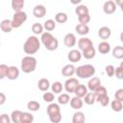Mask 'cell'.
<instances>
[{
    "instance_id": "6da1fadb",
    "label": "cell",
    "mask_w": 123,
    "mask_h": 123,
    "mask_svg": "<svg viewBox=\"0 0 123 123\" xmlns=\"http://www.w3.org/2000/svg\"><path fill=\"white\" fill-rule=\"evenodd\" d=\"M40 48V42L38 38L35 36H31L27 38L23 45V50L28 55H33L37 53Z\"/></svg>"
},
{
    "instance_id": "7a4b0ae2",
    "label": "cell",
    "mask_w": 123,
    "mask_h": 123,
    "mask_svg": "<svg viewBox=\"0 0 123 123\" xmlns=\"http://www.w3.org/2000/svg\"><path fill=\"white\" fill-rule=\"evenodd\" d=\"M37 60L32 56L24 57L21 61V69L24 73H31L36 70Z\"/></svg>"
},
{
    "instance_id": "3957f363",
    "label": "cell",
    "mask_w": 123,
    "mask_h": 123,
    "mask_svg": "<svg viewBox=\"0 0 123 123\" xmlns=\"http://www.w3.org/2000/svg\"><path fill=\"white\" fill-rule=\"evenodd\" d=\"M76 74L78 77L82 78V79H86V78H90L95 74V68L93 65L91 64H85V65H81L79 67H77L76 69Z\"/></svg>"
},
{
    "instance_id": "277c9868",
    "label": "cell",
    "mask_w": 123,
    "mask_h": 123,
    "mask_svg": "<svg viewBox=\"0 0 123 123\" xmlns=\"http://www.w3.org/2000/svg\"><path fill=\"white\" fill-rule=\"evenodd\" d=\"M26 20H27V13H26L25 12H14V14L12 15V27H13V28H18V27H20Z\"/></svg>"
},
{
    "instance_id": "5b68a950",
    "label": "cell",
    "mask_w": 123,
    "mask_h": 123,
    "mask_svg": "<svg viewBox=\"0 0 123 123\" xmlns=\"http://www.w3.org/2000/svg\"><path fill=\"white\" fill-rule=\"evenodd\" d=\"M78 86H79V82L75 78H70V79L66 80L65 83H64V88L69 93L75 92V90H76V88H77Z\"/></svg>"
},
{
    "instance_id": "8992f818",
    "label": "cell",
    "mask_w": 123,
    "mask_h": 123,
    "mask_svg": "<svg viewBox=\"0 0 123 123\" xmlns=\"http://www.w3.org/2000/svg\"><path fill=\"white\" fill-rule=\"evenodd\" d=\"M78 47H79L80 50L84 51V50H86V49H87L89 47H93V43H92V41L89 38H87V37H82L78 41Z\"/></svg>"
},
{
    "instance_id": "52a82bcc",
    "label": "cell",
    "mask_w": 123,
    "mask_h": 123,
    "mask_svg": "<svg viewBox=\"0 0 123 123\" xmlns=\"http://www.w3.org/2000/svg\"><path fill=\"white\" fill-rule=\"evenodd\" d=\"M103 10H104V12L107 13V14H111L115 12L116 10V4L111 1V0H109L107 2H105L104 6H103Z\"/></svg>"
},
{
    "instance_id": "ba28073f",
    "label": "cell",
    "mask_w": 123,
    "mask_h": 123,
    "mask_svg": "<svg viewBox=\"0 0 123 123\" xmlns=\"http://www.w3.org/2000/svg\"><path fill=\"white\" fill-rule=\"evenodd\" d=\"M99 86H101V80L98 77H92L87 83V87L92 92H94Z\"/></svg>"
},
{
    "instance_id": "9c48e42d",
    "label": "cell",
    "mask_w": 123,
    "mask_h": 123,
    "mask_svg": "<svg viewBox=\"0 0 123 123\" xmlns=\"http://www.w3.org/2000/svg\"><path fill=\"white\" fill-rule=\"evenodd\" d=\"M63 43L66 47H73L75 46L76 44V37L71 34V33H68L65 35L64 38H63Z\"/></svg>"
},
{
    "instance_id": "30bf717a",
    "label": "cell",
    "mask_w": 123,
    "mask_h": 123,
    "mask_svg": "<svg viewBox=\"0 0 123 123\" xmlns=\"http://www.w3.org/2000/svg\"><path fill=\"white\" fill-rule=\"evenodd\" d=\"M33 14L37 18H42L46 14V9L42 5H37L33 10Z\"/></svg>"
},
{
    "instance_id": "8fae6325",
    "label": "cell",
    "mask_w": 123,
    "mask_h": 123,
    "mask_svg": "<svg viewBox=\"0 0 123 123\" xmlns=\"http://www.w3.org/2000/svg\"><path fill=\"white\" fill-rule=\"evenodd\" d=\"M111 29L109 27L104 26V27H101L98 30V36H99V37L102 38V39H104V40L108 39L111 37Z\"/></svg>"
},
{
    "instance_id": "7c38bea8",
    "label": "cell",
    "mask_w": 123,
    "mask_h": 123,
    "mask_svg": "<svg viewBox=\"0 0 123 123\" xmlns=\"http://www.w3.org/2000/svg\"><path fill=\"white\" fill-rule=\"evenodd\" d=\"M67 58H68L69 62H71L74 63V62H79V61L81 60L82 54L80 53L79 50H71V51L68 53Z\"/></svg>"
},
{
    "instance_id": "4fadbf2b",
    "label": "cell",
    "mask_w": 123,
    "mask_h": 123,
    "mask_svg": "<svg viewBox=\"0 0 123 123\" xmlns=\"http://www.w3.org/2000/svg\"><path fill=\"white\" fill-rule=\"evenodd\" d=\"M76 72V68L73 64H66L62 69V74L64 77H71Z\"/></svg>"
},
{
    "instance_id": "5bb4252c",
    "label": "cell",
    "mask_w": 123,
    "mask_h": 123,
    "mask_svg": "<svg viewBox=\"0 0 123 123\" xmlns=\"http://www.w3.org/2000/svg\"><path fill=\"white\" fill-rule=\"evenodd\" d=\"M19 76V70L16 66H9V70H8V74H7V78L9 80H15L17 79Z\"/></svg>"
},
{
    "instance_id": "9a60e30c",
    "label": "cell",
    "mask_w": 123,
    "mask_h": 123,
    "mask_svg": "<svg viewBox=\"0 0 123 123\" xmlns=\"http://www.w3.org/2000/svg\"><path fill=\"white\" fill-rule=\"evenodd\" d=\"M12 20L10 19H5L0 23V29L4 32V33H10L12 30Z\"/></svg>"
},
{
    "instance_id": "2e32d148",
    "label": "cell",
    "mask_w": 123,
    "mask_h": 123,
    "mask_svg": "<svg viewBox=\"0 0 123 123\" xmlns=\"http://www.w3.org/2000/svg\"><path fill=\"white\" fill-rule=\"evenodd\" d=\"M70 106L74 110H79L83 107V100L81 98L75 96L70 100Z\"/></svg>"
},
{
    "instance_id": "e0dca14e",
    "label": "cell",
    "mask_w": 123,
    "mask_h": 123,
    "mask_svg": "<svg viewBox=\"0 0 123 123\" xmlns=\"http://www.w3.org/2000/svg\"><path fill=\"white\" fill-rule=\"evenodd\" d=\"M23 7H24V1L23 0H12V8L15 12H22Z\"/></svg>"
},
{
    "instance_id": "ac0fdd59",
    "label": "cell",
    "mask_w": 123,
    "mask_h": 123,
    "mask_svg": "<svg viewBox=\"0 0 123 123\" xmlns=\"http://www.w3.org/2000/svg\"><path fill=\"white\" fill-rule=\"evenodd\" d=\"M37 86H38V89L41 90V91H46L48 90V88L50 87V83L49 81L46 79V78H41L38 83H37Z\"/></svg>"
},
{
    "instance_id": "d6986e66",
    "label": "cell",
    "mask_w": 123,
    "mask_h": 123,
    "mask_svg": "<svg viewBox=\"0 0 123 123\" xmlns=\"http://www.w3.org/2000/svg\"><path fill=\"white\" fill-rule=\"evenodd\" d=\"M75 30L76 32L81 35V36H85V35H87L88 32H89V27L86 24H78L76 27H75Z\"/></svg>"
},
{
    "instance_id": "ffe728a7",
    "label": "cell",
    "mask_w": 123,
    "mask_h": 123,
    "mask_svg": "<svg viewBox=\"0 0 123 123\" xmlns=\"http://www.w3.org/2000/svg\"><path fill=\"white\" fill-rule=\"evenodd\" d=\"M76 94L77 97L79 98H82V97H85L86 94H87V88L84 86V85H79L74 92Z\"/></svg>"
},
{
    "instance_id": "44dd1931",
    "label": "cell",
    "mask_w": 123,
    "mask_h": 123,
    "mask_svg": "<svg viewBox=\"0 0 123 123\" xmlns=\"http://www.w3.org/2000/svg\"><path fill=\"white\" fill-rule=\"evenodd\" d=\"M23 112L20 111H13L11 114V119L13 123H21Z\"/></svg>"
},
{
    "instance_id": "7402d4cb",
    "label": "cell",
    "mask_w": 123,
    "mask_h": 123,
    "mask_svg": "<svg viewBox=\"0 0 123 123\" xmlns=\"http://www.w3.org/2000/svg\"><path fill=\"white\" fill-rule=\"evenodd\" d=\"M85 120H86V117H85V114L83 112L77 111L73 114L72 123H85Z\"/></svg>"
},
{
    "instance_id": "603a6c76",
    "label": "cell",
    "mask_w": 123,
    "mask_h": 123,
    "mask_svg": "<svg viewBox=\"0 0 123 123\" xmlns=\"http://www.w3.org/2000/svg\"><path fill=\"white\" fill-rule=\"evenodd\" d=\"M58 112H61V110H60V107H59L58 104L52 103L47 107V114H48V116H50L52 114H55V113H58Z\"/></svg>"
},
{
    "instance_id": "cb8c5ba5",
    "label": "cell",
    "mask_w": 123,
    "mask_h": 123,
    "mask_svg": "<svg viewBox=\"0 0 123 123\" xmlns=\"http://www.w3.org/2000/svg\"><path fill=\"white\" fill-rule=\"evenodd\" d=\"M98 50H99V52H100L101 54H103V55L108 54V53L110 52V50H111V45H110V43H108V42H106V41H103V42L99 43V45H98Z\"/></svg>"
},
{
    "instance_id": "d4e9b609",
    "label": "cell",
    "mask_w": 123,
    "mask_h": 123,
    "mask_svg": "<svg viewBox=\"0 0 123 123\" xmlns=\"http://www.w3.org/2000/svg\"><path fill=\"white\" fill-rule=\"evenodd\" d=\"M95 54H96V51H95L94 47H89V48L83 51V56L85 57V59H87V60L94 58Z\"/></svg>"
},
{
    "instance_id": "484cf974",
    "label": "cell",
    "mask_w": 123,
    "mask_h": 123,
    "mask_svg": "<svg viewBox=\"0 0 123 123\" xmlns=\"http://www.w3.org/2000/svg\"><path fill=\"white\" fill-rule=\"evenodd\" d=\"M111 110H112L113 111H115V112H119V111H121L122 109H123L122 102L119 101V100H116V99H114V100L111 102Z\"/></svg>"
},
{
    "instance_id": "4316f807",
    "label": "cell",
    "mask_w": 123,
    "mask_h": 123,
    "mask_svg": "<svg viewBox=\"0 0 123 123\" xmlns=\"http://www.w3.org/2000/svg\"><path fill=\"white\" fill-rule=\"evenodd\" d=\"M96 101V95L94 92H87L85 96V103L87 105H93Z\"/></svg>"
},
{
    "instance_id": "83f0119b",
    "label": "cell",
    "mask_w": 123,
    "mask_h": 123,
    "mask_svg": "<svg viewBox=\"0 0 123 123\" xmlns=\"http://www.w3.org/2000/svg\"><path fill=\"white\" fill-rule=\"evenodd\" d=\"M75 12L78 16H81V15H85V14H88V9L86 6L85 5H80L76 8L75 10Z\"/></svg>"
},
{
    "instance_id": "f1b7e54d",
    "label": "cell",
    "mask_w": 123,
    "mask_h": 123,
    "mask_svg": "<svg viewBox=\"0 0 123 123\" xmlns=\"http://www.w3.org/2000/svg\"><path fill=\"white\" fill-rule=\"evenodd\" d=\"M112 56L115 59H123V47L115 46L112 50Z\"/></svg>"
},
{
    "instance_id": "f546056e",
    "label": "cell",
    "mask_w": 123,
    "mask_h": 123,
    "mask_svg": "<svg viewBox=\"0 0 123 123\" xmlns=\"http://www.w3.org/2000/svg\"><path fill=\"white\" fill-rule=\"evenodd\" d=\"M54 38V37L49 33V32H46V33H43L41 35V42L43 43L44 46H46L52 39Z\"/></svg>"
},
{
    "instance_id": "4dcf8cb0",
    "label": "cell",
    "mask_w": 123,
    "mask_h": 123,
    "mask_svg": "<svg viewBox=\"0 0 123 123\" xmlns=\"http://www.w3.org/2000/svg\"><path fill=\"white\" fill-rule=\"evenodd\" d=\"M27 108H28V110H30V111H38V110L40 109V104H39L38 102L33 100V101L28 102Z\"/></svg>"
},
{
    "instance_id": "1f68e13d",
    "label": "cell",
    "mask_w": 123,
    "mask_h": 123,
    "mask_svg": "<svg viewBox=\"0 0 123 123\" xmlns=\"http://www.w3.org/2000/svg\"><path fill=\"white\" fill-rule=\"evenodd\" d=\"M58 46H59V41H58V39H57L56 37H54V38L45 46V48H46L47 50H49V51H54V50H56V49L58 48Z\"/></svg>"
},
{
    "instance_id": "d6a6232c",
    "label": "cell",
    "mask_w": 123,
    "mask_h": 123,
    "mask_svg": "<svg viewBox=\"0 0 123 123\" xmlns=\"http://www.w3.org/2000/svg\"><path fill=\"white\" fill-rule=\"evenodd\" d=\"M55 20H56V22L61 23V24L62 23H64V22L67 21V15L64 12H58L55 15Z\"/></svg>"
},
{
    "instance_id": "836d02e7",
    "label": "cell",
    "mask_w": 123,
    "mask_h": 123,
    "mask_svg": "<svg viewBox=\"0 0 123 123\" xmlns=\"http://www.w3.org/2000/svg\"><path fill=\"white\" fill-rule=\"evenodd\" d=\"M34 121V115L30 112H23L21 123H33Z\"/></svg>"
},
{
    "instance_id": "e575fe53",
    "label": "cell",
    "mask_w": 123,
    "mask_h": 123,
    "mask_svg": "<svg viewBox=\"0 0 123 123\" xmlns=\"http://www.w3.org/2000/svg\"><path fill=\"white\" fill-rule=\"evenodd\" d=\"M43 27L46 29V31L51 32V31H53V30L56 28V23H55L54 20L48 19V20H46V21L44 22V26H43Z\"/></svg>"
},
{
    "instance_id": "d590c367",
    "label": "cell",
    "mask_w": 123,
    "mask_h": 123,
    "mask_svg": "<svg viewBox=\"0 0 123 123\" xmlns=\"http://www.w3.org/2000/svg\"><path fill=\"white\" fill-rule=\"evenodd\" d=\"M32 31H33V33L36 34V35L42 34L43 26H42L40 23H35V24L32 25Z\"/></svg>"
},
{
    "instance_id": "8d00e7d4",
    "label": "cell",
    "mask_w": 123,
    "mask_h": 123,
    "mask_svg": "<svg viewBox=\"0 0 123 123\" xmlns=\"http://www.w3.org/2000/svg\"><path fill=\"white\" fill-rule=\"evenodd\" d=\"M58 101H59L60 104H62V105H65V104H67V103L70 101L69 95L66 94V93H62V94H61V95L59 96Z\"/></svg>"
},
{
    "instance_id": "74e56055",
    "label": "cell",
    "mask_w": 123,
    "mask_h": 123,
    "mask_svg": "<svg viewBox=\"0 0 123 123\" xmlns=\"http://www.w3.org/2000/svg\"><path fill=\"white\" fill-rule=\"evenodd\" d=\"M62 83L60 82H55L53 85H52V91L54 93H61L62 90Z\"/></svg>"
},
{
    "instance_id": "f35d334b",
    "label": "cell",
    "mask_w": 123,
    "mask_h": 123,
    "mask_svg": "<svg viewBox=\"0 0 123 123\" xmlns=\"http://www.w3.org/2000/svg\"><path fill=\"white\" fill-rule=\"evenodd\" d=\"M94 93H95V95H96V99L97 98H99V97H101V96H104V95H107V89H106V87L105 86H99L95 91H94Z\"/></svg>"
},
{
    "instance_id": "ab89813d",
    "label": "cell",
    "mask_w": 123,
    "mask_h": 123,
    "mask_svg": "<svg viewBox=\"0 0 123 123\" xmlns=\"http://www.w3.org/2000/svg\"><path fill=\"white\" fill-rule=\"evenodd\" d=\"M49 119L52 123H60L61 120H62V113L61 112H58V113H55V114H52L49 116Z\"/></svg>"
},
{
    "instance_id": "60d3db41",
    "label": "cell",
    "mask_w": 123,
    "mask_h": 123,
    "mask_svg": "<svg viewBox=\"0 0 123 123\" xmlns=\"http://www.w3.org/2000/svg\"><path fill=\"white\" fill-rule=\"evenodd\" d=\"M96 101H98L103 107H106V106H108V104L110 103V98H109L108 95H104V96H101V97L97 98Z\"/></svg>"
},
{
    "instance_id": "b9f144b4",
    "label": "cell",
    "mask_w": 123,
    "mask_h": 123,
    "mask_svg": "<svg viewBox=\"0 0 123 123\" xmlns=\"http://www.w3.org/2000/svg\"><path fill=\"white\" fill-rule=\"evenodd\" d=\"M8 70H9V66H7L6 64L0 65V79H4L5 77H7Z\"/></svg>"
},
{
    "instance_id": "7bdbcfd3",
    "label": "cell",
    "mask_w": 123,
    "mask_h": 123,
    "mask_svg": "<svg viewBox=\"0 0 123 123\" xmlns=\"http://www.w3.org/2000/svg\"><path fill=\"white\" fill-rule=\"evenodd\" d=\"M78 20L80 22V24H86L88 23L90 21V15L89 13L88 14H85V15H81V16H78Z\"/></svg>"
},
{
    "instance_id": "ee69618b",
    "label": "cell",
    "mask_w": 123,
    "mask_h": 123,
    "mask_svg": "<svg viewBox=\"0 0 123 123\" xmlns=\"http://www.w3.org/2000/svg\"><path fill=\"white\" fill-rule=\"evenodd\" d=\"M105 70H106V74L109 76V77H112L115 73V68L113 65H107L105 67Z\"/></svg>"
},
{
    "instance_id": "f6af8a7d",
    "label": "cell",
    "mask_w": 123,
    "mask_h": 123,
    "mask_svg": "<svg viewBox=\"0 0 123 123\" xmlns=\"http://www.w3.org/2000/svg\"><path fill=\"white\" fill-rule=\"evenodd\" d=\"M42 98H43V100H44L45 102L51 103V102L54 101V94L51 93V92H45V93L43 94Z\"/></svg>"
},
{
    "instance_id": "bcb514c9",
    "label": "cell",
    "mask_w": 123,
    "mask_h": 123,
    "mask_svg": "<svg viewBox=\"0 0 123 123\" xmlns=\"http://www.w3.org/2000/svg\"><path fill=\"white\" fill-rule=\"evenodd\" d=\"M115 77L117 78V79H119V80H121V79H123V68L122 67H117V68H115Z\"/></svg>"
},
{
    "instance_id": "7dc6e473",
    "label": "cell",
    "mask_w": 123,
    "mask_h": 123,
    "mask_svg": "<svg viewBox=\"0 0 123 123\" xmlns=\"http://www.w3.org/2000/svg\"><path fill=\"white\" fill-rule=\"evenodd\" d=\"M114 97H115V99H116V100H119V101L123 102V88L118 89V90L115 92Z\"/></svg>"
},
{
    "instance_id": "c3c4849f",
    "label": "cell",
    "mask_w": 123,
    "mask_h": 123,
    "mask_svg": "<svg viewBox=\"0 0 123 123\" xmlns=\"http://www.w3.org/2000/svg\"><path fill=\"white\" fill-rule=\"evenodd\" d=\"M0 123H11V118L9 117V115L3 113L0 115Z\"/></svg>"
},
{
    "instance_id": "681fc988",
    "label": "cell",
    "mask_w": 123,
    "mask_h": 123,
    "mask_svg": "<svg viewBox=\"0 0 123 123\" xmlns=\"http://www.w3.org/2000/svg\"><path fill=\"white\" fill-rule=\"evenodd\" d=\"M5 101H6V96L3 92H1L0 93V105H3L5 103Z\"/></svg>"
},
{
    "instance_id": "f907efd6",
    "label": "cell",
    "mask_w": 123,
    "mask_h": 123,
    "mask_svg": "<svg viewBox=\"0 0 123 123\" xmlns=\"http://www.w3.org/2000/svg\"><path fill=\"white\" fill-rule=\"evenodd\" d=\"M116 4H118V5L120 6L121 11L123 12V0H122V1H116Z\"/></svg>"
},
{
    "instance_id": "816d5d0a",
    "label": "cell",
    "mask_w": 123,
    "mask_h": 123,
    "mask_svg": "<svg viewBox=\"0 0 123 123\" xmlns=\"http://www.w3.org/2000/svg\"><path fill=\"white\" fill-rule=\"evenodd\" d=\"M120 40H121V41L123 42V32H122V33L120 34Z\"/></svg>"
},
{
    "instance_id": "f5cc1de1",
    "label": "cell",
    "mask_w": 123,
    "mask_h": 123,
    "mask_svg": "<svg viewBox=\"0 0 123 123\" xmlns=\"http://www.w3.org/2000/svg\"><path fill=\"white\" fill-rule=\"evenodd\" d=\"M120 67L123 68V62H121V63H120Z\"/></svg>"
}]
</instances>
